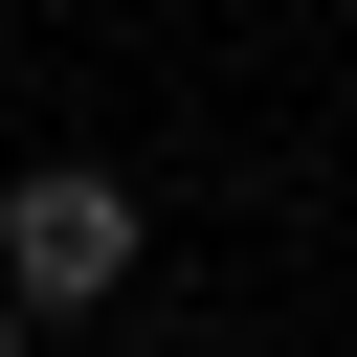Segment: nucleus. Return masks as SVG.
<instances>
[{"instance_id":"nucleus-1","label":"nucleus","mask_w":357,"mask_h":357,"mask_svg":"<svg viewBox=\"0 0 357 357\" xmlns=\"http://www.w3.org/2000/svg\"><path fill=\"white\" fill-rule=\"evenodd\" d=\"M0 268H22V312H89V290H134V178H89V156L0 178Z\"/></svg>"},{"instance_id":"nucleus-2","label":"nucleus","mask_w":357,"mask_h":357,"mask_svg":"<svg viewBox=\"0 0 357 357\" xmlns=\"http://www.w3.org/2000/svg\"><path fill=\"white\" fill-rule=\"evenodd\" d=\"M0 357H22V268H0Z\"/></svg>"}]
</instances>
